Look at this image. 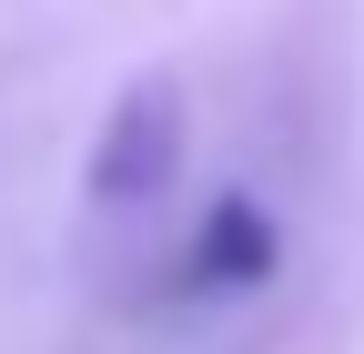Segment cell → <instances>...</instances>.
Masks as SVG:
<instances>
[{
    "label": "cell",
    "mask_w": 364,
    "mask_h": 354,
    "mask_svg": "<svg viewBox=\"0 0 364 354\" xmlns=\"http://www.w3.org/2000/svg\"><path fill=\"white\" fill-rule=\"evenodd\" d=\"M273 274H284V223L253 203V193H213L203 223L182 233L172 253V304H233V294H263Z\"/></svg>",
    "instance_id": "cell-2"
},
{
    "label": "cell",
    "mask_w": 364,
    "mask_h": 354,
    "mask_svg": "<svg viewBox=\"0 0 364 354\" xmlns=\"http://www.w3.org/2000/svg\"><path fill=\"white\" fill-rule=\"evenodd\" d=\"M182 162H193V102H182L172 71H142V81H122V102L91 132L81 193L102 213H142V203H162L182 183Z\"/></svg>",
    "instance_id": "cell-1"
}]
</instances>
